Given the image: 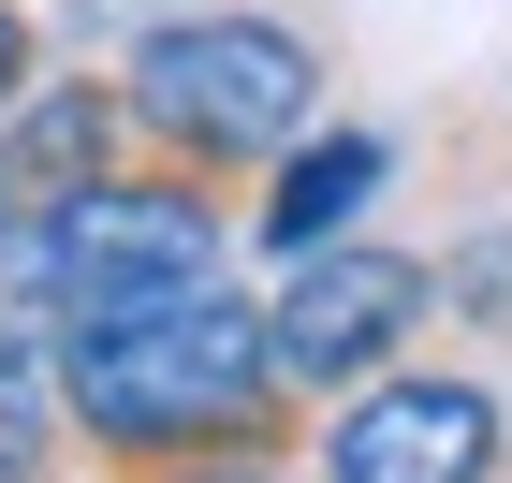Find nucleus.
Masks as SVG:
<instances>
[{"instance_id": "f257e3e1", "label": "nucleus", "mask_w": 512, "mask_h": 483, "mask_svg": "<svg viewBox=\"0 0 512 483\" xmlns=\"http://www.w3.org/2000/svg\"><path fill=\"white\" fill-rule=\"evenodd\" d=\"M44 396L74 425V469H103V483H161V469H205V454H308V396L278 381L264 293H235V279L59 322Z\"/></svg>"}, {"instance_id": "f03ea898", "label": "nucleus", "mask_w": 512, "mask_h": 483, "mask_svg": "<svg viewBox=\"0 0 512 483\" xmlns=\"http://www.w3.org/2000/svg\"><path fill=\"white\" fill-rule=\"evenodd\" d=\"M118 103H132V147H161V161H191V176H220V191H249L278 147L322 132L337 74H322V44L293 30V15H264V0H205V15L132 30Z\"/></svg>"}, {"instance_id": "7ed1b4c3", "label": "nucleus", "mask_w": 512, "mask_h": 483, "mask_svg": "<svg viewBox=\"0 0 512 483\" xmlns=\"http://www.w3.org/2000/svg\"><path fill=\"white\" fill-rule=\"evenodd\" d=\"M220 264H235V191H220V176H191V161H161V147H132L103 191L59 205V322L205 293Z\"/></svg>"}, {"instance_id": "20e7f679", "label": "nucleus", "mask_w": 512, "mask_h": 483, "mask_svg": "<svg viewBox=\"0 0 512 483\" xmlns=\"http://www.w3.org/2000/svg\"><path fill=\"white\" fill-rule=\"evenodd\" d=\"M439 322V249H395V235H337V249H293L264 293V337H278V381L293 396H352L381 366H410V337Z\"/></svg>"}, {"instance_id": "39448f33", "label": "nucleus", "mask_w": 512, "mask_h": 483, "mask_svg": "<svg viewBox=\"0 0 512 483\" xmlns=\"http://www.w3.org/2000/svg\"><path fill=\"white\" fill-rule=\"evenodd\" d=\"M512 410L469 366H381L308 410V483H498Z\"/></svg>"}, {"instance_id": "423d86ee", "label": "nucleus", "mask_w": 512, "mask_h": 483, "mask_svg": "<svg viewBox=\"0 0 512 483\" xmlns=\"http://www.w3.org/2000/svg\"><path fill=\"white\" fill-rule=\"evenodd\" d=\"M118 161H132V103H118V74H30V88H15V118H0V205L59 220V205L103 191Z\"/></svg>"}, {"instance_id": "0eeeda50", "label": "nucleus", "mask_w": 512, "mask_h": 483, "mask_svg": "<svg viewBox=\"0 0 512 483\" xmlns=\"http://www.w3.org/2000/svg\"><path fill=\"white\" fill-rule=\"evenodd\" d=\"M395 191V132H366V118H322L308 147H278L264 176H249V235L293 264V249H337V235H366V205Z\"/></svg>"}, {"instance_id": "6e6552de", "label": "nucleus", "mask_w": 512, "mask_h": 483, "mask_svg": "<svg viewBox=\"0 0 512 483\" xmlns=\"http://www.w3.org/2000/svg\"><path fill=\"white\" fill-rule=\"evenodd\" d=\"M59 352V220L0 205V381H44Z\"/></svg>"}, {"instance_id": "1a4fd4ad", "label": "nucleus", "mask_w": 512, "mask_h": 483, "mask_svg": "<svg viewBox=\"0 0 512 483\" xmlns=\"http://www.w3.org/2000/svg\"><path fill=\"white\" fill-rule=\"evenodd\" d=\"M439 308L469 322L483 352H512V205H469L454 249H439Z\"/></svg>"}, {"instance_id": "9d476101", "label": "nucleus", "mask_w": 512, "mask_h": 483, "mask_svg": "<svg viewBox=\"0 0 512 483\" xmlns=\"http://www.w3.org/2000/svg\"><path fill=\"white\" fill-rule=\"evenodd\" d=\"M59 469H74L59 396H44V381H0V483H59Z\"/></svg>"}, {"instance_id": "9b49d317", "label": "nucleus", "mask_w": 512, "mask_h": 483, "mask_svg": "<svg viewBox=\"0 0 512 483\" xmlns=\"http://www.w3.org/2000/svg\"><path fill=\"white\" fill-rule=\"evenodd\" d=\"M30 74H44V30H30V0H0V118H15Z\"/></svg>"}, {"instance_id": "f8f14e48", "label": "nucleus", "mask_w": 512, "mask_h": 483, "mask_svg": "<svg viewBox=\"0 0 512 483\" xmlns=\"http://www.w3.org/2000/svg\"><path fill=\"white\" fill-rule=\"evenodd\" d=\"M161 483H308L293 454H205V469H161Z\"/></svg>"}]
</instances>
